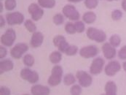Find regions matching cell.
Listing matches in <instances>:
<instances>
[{"mask_svg": "<svg viewBox=\"0 0 126 95\" xmlns=\"http://www.w3.org/2000/svg\"><path fill=\"white\" fill-rule=\"evenodd\" d=\"M63 76V68L60 65H55L51 70V75L47 80V83L50 86H56L61 83Z\"/></svg>", "mask_w": 126, "mask_h": 95, "instance_id": "cell-1", "label": "cell"}, {"mask_svg": "<svg viewBox=\"0 0 126 95\" xmlns=\"http://www.w3.org/2000/svg\"><path fill=\"white\" fill-rule=\"evenodd\" d=\"M86 35L90 39L98 43L104 42L107 39V35L104 31L94 27H89L86 31Z\"/></svg>", "mask_w": 126, "mask_h": 95, "instance_id": "cell-2", "label": "cell"}, {"mask_svg": "<svg viewBox=\"0 0 126 95\" xmlns=\"http://www.w3.org/2000/svg\"><path fill=\"white\" fill-rule=\"evenodd\" d=\"M16 39V33L13 29H8L1 36V43L6 47H11Z\"/></svg>", "mask_w": 126, "mask_h": 95, "instance_id": "cell-3", "label": "cell"}, {"mask_svg": "<svg viewBox=\"0 0 126 95\" xmlns=\"http://www.w3.org/2000/svg\"><path fill=\"white\" fill-rule=\"evenodd\" d=\"M20 77L22 79L28 81L30 83H36L39 80V75L36 71L32 70L29 68H23L20 71Z\"/></svg>", "mask_w": 126, "mask_h": 95, "instance_id": "cell-4", "label": "cell"}, {"mask_svg": "<svg viewBox=\"0 0 126 95\" xmlns=\"http://www.w3.org/2000/svg\"><path fill=\"white\" fill-rule=\"evenodd\" d=\"M62 13L63 16L71 20H78L79 19V13L72 4H66L63 7Z\"/></svg>", "mask_w": 126, "mask_h": 95, "instance_id": "cell-5", "label": "cell"}, {"mask_svg": "<svg viewBox=\"0 0 126 95\" xmlns=\"http://www.w3.org/2000/svg\"><path fill=\"white\" fill-rule=\"evenodd\" d=\"M29 50V46L27 44L20 42L16 44L10 50V56L15 59H19L22 56Z\"/></svg>", "mask_w": 126, "mask_h": 95, "instance_id": "cell-6", "label": "cell"}, {"mask_svg": "<svg viewBox=\"0 0 126 95\" xmlns=\"http://www.w3.org/2000/svg\"><path fill=\"white\" fill-rule=\"evenodd\" d=\"M104 64H105V61L103 58L97 57L94 58L90 67V73L94 76L100 74L103 71Z\"/></svg>", "mask_w": 126, "mask_h": 95, "instance_id": "cell-7", "label": "cell"}, {"mask_svg": "<svg viewBox=\"0 0 126 95\" xmlns=\"http://www.w3.org/2000/svg\"><path fill=\"white\" fill-rule=\"evenodd\" d=\"M76 77L78 80L79 85L82 87L87 88V87H89L92 84V82H93L92 76H90L89 73L85 71H82V70L77 71L76 73Z\"/></svg>", "mask_w": 126, "mask_h": 95, "instance_id": "cell-8", "label": "cell"}, {"mask_svg": "<svg viewBox=\"0 0 126 95\" xmlns=\"http://www.w3.org/2000/svg\"><path fill=\"white\" fill-rule=\"evenodd\" d=\"M121 70V64L118 61H110L104 67V73L107 76L112 77L119 73Z\"/></svg>", "mask_w": 126, "mask_h": 95, "instance_id": "cell-9", "label": "cell"}, {"mask_svg": "<svg viewBox=\"0 0 126 95\" xmlns=\"http://www.w3.org/2000/svg\"><path fill=\"white\" fill-rule=\"evenodd\" d=\"M28 11L32 16V19L34 21H38L42 19L44 15L43 9L36 3L31 4L28 7Z\"/></svg>", "mask_w": 126, "mask_h": 95, "instance_id": "cell-10", "label": "cell"}, {"mask_svg": "<svg viewBox=\"0 0 126 95\" xmlns=\"http://www.w3.org/2000/svg\"><path fill=\"white\" fill-rule=\"evenodd\" d=\"M6 20L10 26L19 25L24 21V16L20 12L10 13L6 15Z\"/></svg>", "mask_w": 126, "mask_h": 95, "instance_id": "cell-11", "label": "cell"}, {"mask_svg": "<svg viewBox=\"0 0 126 95\" xmlns=\"http://www.w3.org/2000/svg\"><path fill=\"white\" fill-rule=\"evenodd\" d=\"M79 54L82 58H90L95 57L98 54V48L95 45H93L85 46L79 50Z\"/></svg>", "mask_w": 126, "mask_h": 95, "instance_id": "cell-12", "label": "cell"}, {"mask_svg": "<svg viewBox=\"0 0 126 95\" xmlns=\"http://www.w3.org/2000/svg\"><path fill=\"white\" fill-rule=\"evenodd\" d=\"M102 52L104 57L109 60L113 59L117 54L116 48L113 47L109 42H105L102 45Z\"/></svg>", "mask_w": 126, "mask_h": 95, "instance_id": "cell-13", "label": "cell"}, {"mask_svg": "<svg viewBox=\"0 0 126 95\" xmlns=\"http://www.w3.org/2000/svg\"><path fill=\"white\" fill-rule=\"evenodd\" d=\"M43 40H44L43 34L40 32H35L34 33H33V35L32 36L30 45L32 48H36L42 45Z\"/></svg>", "mask_w": 126, "mask_h": 95, "instance_id": "cell-14", "label": "cell"}, {"mask_svg": "<svg viewBox=\"0 0 126 95\" xmlns=\"http://www.w3.org/2000/svg\"><path fill=\"white\" fill-rule=\"evenodd\" d=\"M31 93L32 95H49L50 90L49 87L43 85H34L31 89Z\"/></svg>", "mask_w": 126, "mask_h": 95, "instance_id": "cell-15", "label": "cell"}, {"mask_svg": "<svg viewBox=\"0 0 126 95\" xmlns=\"http://www.w3.org/2000/svg\"><path fill=\"white\" fill-rule=\"evenodd\" d=\"M14 67V64L13 62L7 58V59H4L1 61L0 62V73L2 74L5 72H9L11 71Z\"/></svg>", "mask_w": 126, "mask_h": 95, "instance_id": "cell-16", "label": "cell"}, {"mask_svg": "<svg viewBox=\"0 0 126 95\" xmlns=\"http://www.w3.org/2000/svg\"><path fill=\"white\" fill-rule=\"evenodd\" d=\"M104 90H105L106 95H117V86L114 81L109 80L108 82H107V83L105 84Z\"/></svg>", "mask_w": 126, "mask_h": 95, "instance_id": "cell-17", "label": "cell"}, {"mask_svg": "<svg viewBox=\"0 0 126 95\" xmlns=\"http://www.w3.org/2000/svg\"><path fill=\"white\" fill-rule=\"evenodd\" d=\"M95 20H96V15L95 14L94 12L92 11L86 12L82 16V21L88 24L94 23Z\"/></svg>", "mask_w": 126, "mask_h": 95, "instance_id": "cell-18", "label": "cell"}, {"mask_svg": "<svg viewBox=\"0 0 126 95\" xmlns=\"http://www.w3.org/2000/svg\"><path fill=\"white\" fill-rule=\"evenodd\" d=\"M61 58H62V54H61V52H60L59 51H53L49 56L50 61L53 64H58L61 61Z\"/></svg>", "mask_w": 126, "mask_h": 95, "instance_id": "cell-19", "label": "cell"}, {"mask_svg": "<svg viewBox=\"0 0 126 95\" xmlns=\"http://www.w3.org/2000/svg\"><path fill=\"white\" fill-rule=\"evenodd\" d=\"M38 4L42 8H53L55 5V0H38Z\"/></svg>", "mask_w": 126, "mask_h": 95, "instance_id": "cell-20", "label": "cell"}, {"mask_svg": "<svg viewBox=\"0 0 126 95\" xmlns=\"http://www.w3.org/2000/svg\"><path fill=\"white\" fill-rule=\"evenodd\" d=\"M24 26L25 28L32 33H34L36 32V24L32 21V20L28 19L24 22Z\"/></svg>", "mask_w": 126, "mask_h": 95, "instance_id": "cell-21", "label": "cell"}, {"mask_svg": "<svg viewBox=\"0 0 126 95\" xmlns=\"http://www.w3.org/2000/svg\"><path fill=\"white\" fill-rule=\"evenodd\" d=\"M109 43L114 48H117L121 44V38L118 35H113L109 38Z\"/></svg>", "mask_w": 126, "mask_h": 95, "instance_id": "cell-22", "label": "cell"}, {"mask_svg": "<svg viewBox=\"0 0 126 95\" xmlns=\"http://www.w3.org/2000/svg\"><path fill=\"white\" fill-rule=\"evenodd\" d=\"M23 61L26 67H32L34 64V58L31 54H26L23 57Z\"/></svg>", "mask_w": 126, "mask_h": 95, "instance_id": "cell-23", "label": "cell"}, {"mask_svg": "<svg viewBox=\"0 0 126 95\" xmlns=\"http://www.w3.org/2000/svg\"><path fill=\"white\" fill-rule=\"evenodd\" d=\"M76 81L75 77L73 76L72 74H66L63 77V83L66 86H71L73 85Z\"/></svg>", "mask_w": 126, "mask_h": 95, "instance_id": "cell-24", "label": "cell"}, {"mask_svg": "<svg viewBox=\"0 0 126 95\" xmlns=\"http://www.w3.org/2000/svg\"><path fill=\"white\" fill-rule=\"evenodd\" d=\"M16 5H17L16 0H5L4 7L6 10L8 11L13 10L16 7Z\"/></svg>", "mask_w": 126, "mask_h": 95, "instance_id": "cell-25", "label": "cell"}, {"mask_svg": "<svg viewBox=\"0 0 126 95\" xmlns=\"http://www.w3.org/2000/svg\"><path fill=\"white\" fill-rule=\"evenodd\" d=\"M64 29H65L66 32L69 34V35H73V34H75L77 32L76 29H75L74 23H73L72 22H67L65 24Z\"/></svg>", "mask_w": 126, "mask_h": 95, "instance_id": "cell-26", "label": "cell"}, {"mask_svg": "<svg viewBox=\"0 0 126 95\" xmlns=\"http://www.w3.org/2000/svg\"><path fill=\"white\" fill-rule=\"evenodd\" d=\"M74 26H75V29L76 32L77 33H82L85 32V26L83 21L81 20H77L74 23Z\"/></svg>", "mask_w": 126, "mask_h": 95, "instance_id": "cell-27", "label": "cell"}, {"mask_svg": "<svg viewBox=\"0 0 126 95\" xmlns=\"http://www.w3.org/2000/svg\"><path fill=\"white\" fill-rule=\"evenodd\" d=\"M53 21L55 25H61L64 22V16L61 13H57L53 17Z\"/></svg>", "mask_w": 126, "mask_h": 95, "instance_id": "cell-28", "label": "cell"}, {"mask_svg": "<svg viewBox=\"0 0 126 95\" xmlns=\"http://www.w3.org/2000/svg\"><path fill=\"white\" fill-rule=\"evenodd\" d=\"M98 4V0H85V5L88 9H95Z\"/></svg>", "mask_w": 126, "mask_h": 95, "instance_id": "cell-29", "label": "cell"}, {"mask_svg": "<svg viewBox=\"0 0 126 95\" xmlns=\"http://www.w3.org/2000/svg\"><path fill=\"white\" fill-rule=\"evenodd\" d=\"M69 45H70L67 42L66 39H64V40H63V41L59 44V45H58L57 48H58V51H59L60 52H61V53H65V52L67 51V49L69 48Z\"/></svg>", "mask_w": 126, "mask_h": 95, "instance_id": "cell-30", "label": "cell"}, {"mask_svg": "<svg viewBox=\"0 0 126 95\" xmlns=\"http://www.w3.org/2000/svg\"><path fill=\"white\" fill-rule=\"evenodd\" d=\"M78 52V48L77 46L76 45H69V48L67 49V51L65 52L66 55V56H69V57H72V56H74L77 54Z\"/></svg>", "mask_w": 126, "mask_h": 95, "instance_id": "cell-31", "label": "cell"}, {"mask_svg": "<svg viewBox=\"0 0 126 95\" xmlns=\"http://www.w3.org/2000/svg\"><path fill=\"white\" fill-rule=\"evenodd\" d=\"M123 17V13L120 10H114L111 12V19L113 20H120Z\"/></svg>", "mask_w": 126, "mask_h": 95, "instance_id": "cell-32", "label": "cell"}, {"mask_svg": "<svg viewBox=\"0 0 126 95\" xmlns=\"http://www.w3.org/2000/svg\"><path fill=\"white\" fill-rule=\"evenodd\" d=\"M70 93L72 95H80L82 93V88L80 85H74L70 89Z\"/></svg>", "mask_w": 126, "mask_h": 95, "instance_id": "cell-33", "label": "cell"}, {"mask_svg": "<svg viewBox=\"0 0 126 95\" xmlns=\"http://www.w3.org/2000/svg\"><path fill=\"white\" fill-rule=\"evenodd\" d=\"M118 58L121 60H126V45L123 46L117 53Z\"/></svg>", "mask_w": 126, "mask_h": 95, "instance_id": "cell-34", "label": "cell"}, {"mask_svg": "<svg viewBox=\"0 0 126 95\" xmlns=\"http://www.w3.org/2000/svg\"><path fill=\"white\" fill-rule=\"evenodd\" d=\"M64 39H66V38H64L63 36H62V35H56L53 38V45L55 47H58L59 45V44Z\"/></svg>", "mask_w": 126, "mask_h": 95, "instance_id": "cell-35", "label": "cell"}, {"mask_svg": "<svg viewBox=\"0 0 126 95\" xmlns=\"http://www.w3.org/2000/svg\"><path fill=\"white\" fill-rule=\"evenodd\" d=\"M0 95H10L11 92L10 89L4 86H2L0 87Z\"/></svg>", "mask_w": 126, "mask_h": 95, "instance_id": "cell-36", "label": "cell"}, {"mask_svg": "<svg viewBox=\"0 0 126 95\" xmlns=\"http://www.w3.org/2000/svg\"><path fill=\"white\" fill-rule=\"evenodd\" d=\"M7 54V48L4 46H0V58H4Z\"/></svg>", "mask_w": 126, "mask_h": 95, "instance_id": "cell-37", "label": "cell"}, {"mask_svg": "<svg viewBox=\"0 0 126 95\" xmlns=\"http://www.w3.org/2000/svg\"><path fill=\"white\" fill-rule=\"evenodd\" d=\"M4 25H5V20L2 16H0V27L2 28L4 26Z\"/></svg>", "mask_w": 126, "mask_h": 95, "instance_id": "cell-38", "label": "cell"}, {"mask_svg": "<svg viewBox=\"0 0 126 95\" xmlns=\"http://www.w3.org/2000/svg\"><path fill=\"white\" fill-rule=\"evenodd\" d=\"M121 6H122V8L124 11L126 12V0H123L122 1V3H121Z\"/></svg>", "mask_w": 126, "mask_h": 95, "instance_id": "cell-39", "label": "cell"}, {"mask_svg": "<svg viewBox=\"0 0 126 95\" xmlns=\"http://www.w3.org/2000/svg\"><path fill=\"white\" fill-rule=\"evenodd\" d=\"M67 1H69V2L77 3V2H79V1H82V0H67Z\"/></svg>", "mask_w": 126, "mask_h": 95, "instance_id": "cell-40", "label": "cell"}, {"mask_svg": "<svg viewBox=\"0 0 126 95\" xmlns=\"http://www.w3.org/2000/svg\"><path fill=\"white\" fill-rule=\"evenodd\" d=\"M123 70H125V72L126 73V61L123 63Z\"/></svg>", "mask_w": 126, "mask_h": 95, "instance_id": "cell-41", "label": "cell"}, {"mask_svg": "<svg viewBox=\"0 0 126 95\" xmlns=\"http://www.w3.org/2000/svg\"><path fill=\"white\" fill-rule=\"evenodd\" d=\"M0 6H1V10H0V12H1V13H2V10H3V4H2V3H1V2L0 3Z\"/></svg>", "mask_w": 126, "mask_h": 95, "instance_id": "cell-42", "label": "cell"}, {"mask_svg": "<svg viewBox=\"0 0 126 95\" xmlns=\"http://www.w3.org/2000/svg\"><path fill=\"white\" fill-rule=\"evenodd\" d=\"M108 1H117V0H107Z\"/></svg>", "mask_w": 126, "mask_h": 95, "instance_id": "cell-43", "label": "cell"}, {"mask_svg": "<svg viewBox=\"0 0 126 95\" xmlns=\"http://www.w3.org/2000/svg\"><path fill=\"white\" fill-rule=\"evenodd\" d=\"M27 95V94H26H26H25V95Z\"/></svg>", "mask_w": 126, "mask_h": 95, "instance_id": "cell-44", "label": "cell"}, {"mask_svg": "<svg viewBox=\"0 0 126 95\" xmlns=\"http://www.w3.org/2000/svg\"><path fill=\"white\" fill-rule=\"evenodd\" d=\"M104 95V94H102V95Z\"/></svg>", "mask_w": 126, "mask_h": 95, "instance_id": "cell-45", "label": "cell"}, {"mask_svg": "<svg viewBox=\"0 0 126 95\" xmlns=\"http://www.w3.org/2000/svg\"><path fill=\"white\" fill-rule=\"evenodd\" d=\"M1 1H2V0H1Z\"/></svg>", "mask_w": 126, "mask_h": 95, "instance_id": "cell-46", "label": "cell"}]
</instances>
